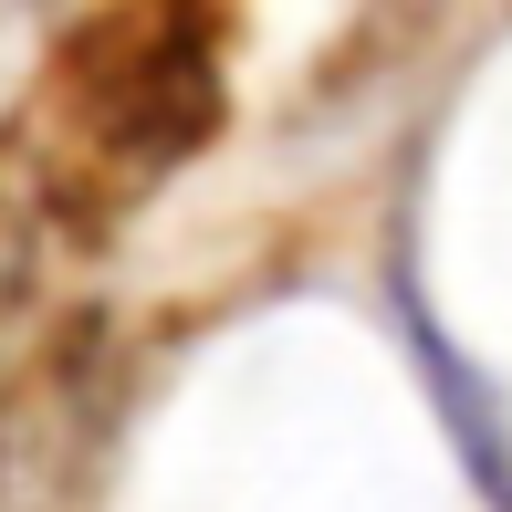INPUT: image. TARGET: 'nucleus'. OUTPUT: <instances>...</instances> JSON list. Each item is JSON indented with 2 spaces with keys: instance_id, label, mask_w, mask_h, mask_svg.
<instances>
[{
  "instance_id": "f257e3e1",
  "label": "nucleus",
  "mask_w": 512,
  "mask_h": 512,
  "mask_svg": "<svg viewBox=\"0 0 512 512\" xmlns=\"http://www.w3.org/2000/svg\"><path fill=\"white\" fill-rule=\"evenodd\" d=\"M230 105V21L189 0H126V11H84L53 32L32 95V157H42V220L95 241L126 220L147 189L220 136Z\"/></svg>"
}]
</instances>
